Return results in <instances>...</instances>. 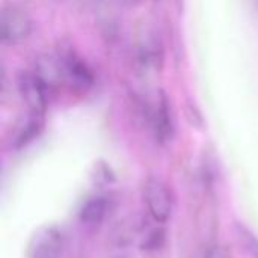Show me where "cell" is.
<instances>
[{
	"label": "cell",
	"mask_w": 258,
	"mask_h": 258,
	"mask_svg": "<svg viewBox=\"0 0 258 258\" xmlns=\"http://www.w3.org/2000/svg\"><path fill=\"white\" fill-rule=\"evenodd\" d=\"M138 60L145 68H157L162 62V47L156 41H147L138 51Z\"/></svg>",
	"instance_id": "9"
},
{
	"label": "cell",
	"mask_w": 258,
	"mask_h": 258,
	"mask_svg": "<svg viewBox=\"0 0 258 258\" xmlns=\"http://www.w3.org/2000/svg\"><path fill=\"white\" fill-rule=\"evenodd\" d=\"M239 239L243 245V248L252 255L254 258H258V240L245 228H239Z\"/></svg>",
	"instance_id": "10"
},
{
	"label": "cell",
	"mask_w": 258,
	"mask_h": 258,
	"mask_svg": "<svg viewBox=\"0 0 258 258\" xmlns=\"http://www.w3.org/2000/svg\"><path fill=\"white\" fill-rule=\"evenodd\" d=\"M110 210V204L107 197H92L89 198L79 212V219L82 224L86 225H97L104 221Z\"/></svg>",
	"instance_id": "7"
},
{
	"label": "cell",
	"mask_w": 258,
	"mask_h": 258,
	"mask_svg": "<svg viewBox=\"0 0 258 258\" xmlns=\"http://www.w3.org/2000/svg\"><path fill=\"white\" fill-rule=\"evenodd\" d=\"M144 197L148 213L153 221L163 224L171 218L174 200L171 189L166 186L165 181H162L160 178H150L145 184Z\"/></svg>",
	"instance_id": "3"
},
{
	"label": "cell",
	"mask_w": 258,
	"mask_h": 258,
	"mask_svg": "<svg viewBox=\"0 0 258 258\" xmlns=\"http://www.w3.org/2000/svg\"><path fill=\"white\" fill-rule=\"evenodd\" d=\"M151 125L156 135V139L160 144H168L174 138L175 133V124H174V116H172V109L168 97L165 92H160L156 107L151 115Z\"/></svg>",
	"instance_id": "6"
},
{
	"label": "cell",
	"mask_w": 258,
	"mask_h": 258,
	"mask_svg": "<svg viewBox=\"0 0 258 258\" xmlns=\"http://www.w3.org/2000/svg\"><path fill=\"white\" fill-rule=\"evenodd\" d=\"M33 32V21L26 11L15 5H8L2 11L0 35L5 45H17L29 39Z\"/></svg>",
	"instance_id": "2"
},
{
	"label": "cell",
	"mask_w": 258,
	"mask_h": 258,
	"mask_svg": "<svg viewBox=\"0 0 258 258\" xmlns=\"http://www.w3.org/2000/svg\"><path fill=\"white\" fill-rule=\"evenodd\" d=\"M17 88L23 101L32 112L44 113L51 97V85L41 73L21 71L17 79Z\"/></svg>",
	"instance_id": "1"
},
{
	"label": "cell",
	"mask_w": 258,
	"mask_h": 258,
	"mask_svg": "<svg viewBox=\"0 0 258 258\" xmlns=\"http://www.w3.org/2000/svg\"><path fill=\"white\" fill-rule=\"evenodd\" d=\"M63 251V236L56 227H42L30 239V258H59Z\"/></svg>",
	"instance_id": "5"
},
{
	"label": "cell",
	"mask_w": 258,
	"mask_h": 258,
	"mask_svg": "<svg viewBox=\"0 0 258 258\" xmlns=\"http://www.w3.org/2000/svg\"><path fill=\"white\" fill-rule=\"evenodd\" d=\"M124 3H127V5H138V3H141L142 0H122Z\"/></svg>",
	"instance_id": "11"
},
{
	"label": "cell",
	"mask_w": 258,
	"mask_h": 258,
	"mask_svg": "<svg viewBox=\"0 0 258 258\" xmlns=\"http://www.w3.org/2000/svg\"><path fill=\"white\" fill-rule=\"evenodd\" d=\"M257 2H258V0H257Z\"/></svg>",
	"instance_id": "12"
},
{
	"label": "cell",
	"mask_w": 258,
	"mask_h": 258,
	"mask_svg": "<svg viewBox=\"0 0 258 258\" xmlns=\"http://www.w3.org/2000/svg\"><path fill=\"white\" fill-rule=\"evenodd\" d=\"M44 127V118L42 113H36L32 112V115L27 118V121L20 127V130L17 132L15 138H14V147L15 148H23L26 147L29 142H32L35 138H38V135L41 133Z\"/></svg>",
	"instance_id": "8"
},
{
	"label": "cell",
	"mask_w": 258,
	"mask_h": 258,
	"mask_svg": "<svg viewBox=\"0 0 258 258\" xmlns=\"http://www.w3.org/2000/svg\"><path fill=\"white\" fill-rule=\"evenodd\" d=\"M60 74L77 89H89L95 83V76L91 67L74 51H65L59 57Z\"/></svg>",
	"instance_id": "4"
}]
</instances>
